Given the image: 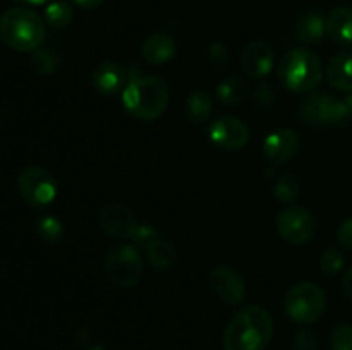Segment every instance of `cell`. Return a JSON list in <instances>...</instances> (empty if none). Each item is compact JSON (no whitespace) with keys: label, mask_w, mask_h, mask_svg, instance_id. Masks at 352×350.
<instances>
[{"label":"cell","mask_w":352,"mask_h":350,"mask_svg":"<svg viewBox=\"0 0 352 350\" xmlns=\"http://www.w3.org/2000/svg\"><path fill=\"white\" fill-rule=\"evenodd\" d=\"M274 318L261 305L236 312L223 333V350H265L274 336Z\"/></svg>","instance_id":"1"},{"label":"cell","mask_w":352,"mask_h":350,"mask_svg":"<svg viewBox=\"0 0 352 350\" xmlns=\"http://www.w3.org/2000/svg\"><path fill=\"white\" fill-rule=\"evenodd\" d=\"M170 102L168 84L158 75L131 79L122 89V103L127 112L141 120H155L167 110Z\"/></svg>","instance_id":"2"},{"label":"cell","mask_w":352,"mask_h":350,"mask_svg":"<svg viewBox=\"0 0 352 350\" xmlns=\"http://www.w3.org/2000/svg\"><path fill=\"white\" fill-rule=\"evenodd\" d=\"M0 38L16 51H34L45 40V23L34 10L12 7L0 17Z\"/></svg>","instance_id":"3"},{"label":"cell","mask_w":352,"mask_h":350,"mask_svg":"<svg viewBox=\"0 0 352 350\" xmlns=\"http://www.w3.org/2000/svg\"><path fill=\"white\" fill-rule=\"evenodd\" d=\"M322 58L309 48L287 51L278 65L282 84L294 93H309L318 88L323 79Z\"/></svg>","instance_id":"4"},{"label":"cell","mask_w":352,"mask_h":350,"mask_svg":"<svg viewBox=\"0 0 352 350\" xmlns=\"http://www.w3.org/2000/svg\"><path fill=\"white\" fill-rule=\"evenodd\" d=\"M284 309L292 321L299 325H311L318 321L325 312V290L313 281H301L287 292Z\"/></svg>","instance_id":"5"},{"label":"cell","mask_w":352,"mask_h":350,"mask_svg":"<svg viewBox=\"0 0 352 350\" xmlns=\"http://www.w3.org/2000/svg\"><path fill=\"white\" fill-rule=\"evenodd\" d=\"M107 278L116 287L129 288L140 281L143 275V259L140 250L131 244H122L116 247L105 259Z\"/></svg>","instance_id":"6"},{"label":"cell","mask_w":352,"mask_h":350,"mask_svg":"<svg viewBox=\"0 0 352 350\" xmlns=\"http://www.w3.org/2000/svg\"><path fill=\"white\" fill-rule=\"evenodd\" d=\"M17 189L28 205L34 208L48 206L57 198V182L54 175L41 167H28L17 175Z\"/></svg>","instance_id":"7"},{"label":"cell","mask_w":352,"mask_h":350,"mask_svg":"<svg viewBox=\"0 0 352 350\" xmlns=\"http://www.w3.org/2000/svg\"><path fill=\"white\" fill-rule=\"evenodd\" d=\"M301 115L313 126H333L351 119V112L344 100H337L323 93L308 96L302 102Z\"/></svg>","instance_id":"8"},{"label":"cell","mask_w":352,"mask_h":350,"mask_svg":"<svg viewBox=\"0 0 352 350\" xmlns=\"http://www.w3.org/2000/svg\"><path fill=\"white\" fill-rule=\"evenodd\" d=\"M277 230L282 239L294 246L309 242L315 235L316 222L311 213L299 205L287 206L277 218Z\"/></svg>","instance_id":"9"},{"label":"cell","mask_w":352,"mask_h":350,"mask_svg":"<svg viewBox=\"0 0 352 350\" xmlns=\"http://www.w3.org/2000/svg\"><path fill=\"white\" fill-rule=\"evenodd\" d=\"M100 226L103 233L112 239H133L138 230V222L129 206L122 202H109L100 209Z\"/></svg>","instance_id":"10"},{"label":"cell","mask_w":352,"mask_h":350,"mask_svg":"<svg viewBox=\"0 0 352 350\" xmlns=\"http://www.w3.org/2000/svg\"><path fill=\"white\" fill-rule=\"evenodd\" d=\"M210 139L222 150L237 151L250 139V129L239 117L223 115L210 126Z\"/></svg>","instance_id":"11"},{"label":"cell","mask_w":352,"mask_h":350,"mask_svg":"<svg viewBox=\"0 0 352 350\" xmlns=\"http://www.w3.org/2000/svg\"><path fill=\"white\" fill-rule=\"evenodd\" d=\"M213 294L226 304L237 305L246 297V283L243 277L230 266H217L210 275Z\"/></svg>","instance_id":"12"},{"label":"cell","mask_w":352,"mask_h":350,"mask_svg":"<svg viewBox=\"0 0 352 350\" xmlns=\"http://www.w3.org/2000/svg\"><path fill=\"white\" fill-rule=\"evenodd\" d=\"M241 65L248 78H265L274 67V48L265 40L250 41L241 57Z\"/></svg>","instance_id":"13"},{"label":"cell","mask_w":352,"mask_h":350,"mask_svg":"<svg viewBox=\"0 0 352 350\" xmlns=\"http://www.w3.org/2000/svg\"><path fill=\"white\" fill-rule=\"evenodd\" d=\"M299 150V136L294 129L282 127L268 134L263 141L265 156L275 163H284L291 160Z\"/></svg>","instance_id":"14"},{"label":"cell","mask_w":352,"mask_h":350,"mask_svg":"<svg viewBox=\"0 0 352 350\" xmlns=\"http://www.w3.org/2000/svg\"><path fill=\"white\" fill-rule=\"evenodd\" d=\"M93 86L98 89L102 95H116L120 89L126 88V74H124L122 67L116 62H103V64L96 65L93 71Z\"/></svg>","instance_id":"15"},{"label":"cell","mask_w":352,"mask_h":350,"mask_svg":"<svg viewBox=\"0 0 352 350\" xmlns=\"http://www.w3.org/2000/svg\"><path fill=\"white\" fill-rule=\"evenodd\" d=\"M177 51V43L168 33H155L144 41L143 57L150 64L160 65L170 60Z\"/></svg>","instance_id":"16"},{"label":"cell","mask_w":352,"mask_h":350,"mask_svg":"<svg viewBox=\"0 0 352 350\" xmlns=\"http://www.w3.org/2000/svg\"><path fill=\"white\" fill-rule=\"evenodd\" d=\"M327 34L339 45L352 43V9L336 7L325 17Z\"/></svg>","instance_id":"17"},{"label":"cell","mask_w":352,"mask_h":350,"mask_svg":"<svg viewBox=\"0 0 352 350\" xmlns=\"http://www.w3.org/2000/svg\"><path fill=\"white\" fill-rule=\"evenodd\" d=\"M327 78L339 91L352 93V54L336 55L327 69Z\"/></svg>","instance_id":"18"},{"label":"cell","mask_w":352,"mask_h":350,"mask_svg":"<svg viewBox=\"0 0 352 350\" xmlns=\"http://www.w3.org/2000/svg\"><path fill=\"white\" fill-rule=\"evenodd\" d=\"M327 33L325 17L316 10H309V12L302 14L299 17L298 24H296V36L306 45L318 43Z\"/></svg>","instance_id":"19"},{"label":"cell","mask_w":352,"mask_h":350,"mask_svg":"<svg viewBox=\"0 0 352 350\" xmlns=\"http://www.w3.org/2000/svg\"><path fill=\"white\" fill-rule=\"evenodd\" d=\"M144 247H146L148 261H150L155 268H158V270H168V268H172L177 263V249H175L168 240L157 237V239L148 242Z\"/></svg>","instance_id":"20"},{"label":"cell","mask_w":352,"mask_h":350,"mask_svg":"<svg viewBox=\"0 0 352 350\" xmlns=\"http://www.w3.org/2000/svg\"><path fill=\"white\" fill-rule=\"evenodd\" d=\"M213 112V98L210 93L203 91V89H196L191 95L186 98V115L192 120V122L199 124L208 120V117Z\"/></svg>","instance_id":"21"},{"label":"cell","mask_w":352,"mask_h":350,"mask_svg":"<svg viewBox=\"0 0 352 350\" xmlns=\"http://www.w3.org/2000/svg\"><path fill=\"white\" fill-rule=\"evenodd\" d=\"M248 82L243 78H227L217 86V96L226 105H239L248 96Z\"/></svg>","instance_id":"22"},{"label":"cell","mask_w":352,"mask_h":350,"mask_svg":"<svg viewBox=\"0 0 352 350\" xmlns=\"http://www.w3.org/2000/svg\"><path fill=\"white\" fill-rule=\"evenodd\" d=\"M72 17H74V10H72L71 3L64 2V0H54L45 7V21L48 26L55 27V30L67 27Z\"/></svg>","instance_id":"23"},{"label":"cell","mask_w":352,"mask_h":350,"mask_svg":"<svg viewBox=\"0 0 352 350\" xmlns=\"http://www.w3.org/2000/svg\"><path fill=\"white\" fill-rule=\"evenodd\" d=\"M274 194L278 201L282 202H292L301 196V182L294 177L292 174H282L280 177L275 180Z\"/></svg>","instance_id":"24"},{"label":"cell","mask_w":352,"mask_h":350,"mask_svg":"<svg viewBox=\"0 0 352 350\" xmlns=\"http://www.w3.org/2000/svg\"><path fill=\"white\" fill-rule=\"evenodd\" d=\"M36 230L41 240H45L47 244H58L64 237V225L60 220L52 215L41 216L36 222Z\"/></svg>","instance_id":"25"},{"label":"cell","mask_w":352,"mask_h":350,"mask_svg":"<svg viewBox=\"0 0 352 350\" xmlns=\"http://www.w3.org/2000/svg\"><path fill=\"white\" fill-rule=\"evenodd\" d=\"M60 60L57 55L47 48H38L31 54V65L38 74H52L58 67Z\"/></svg>","instance_id":"26"},{"label":"cell","mask_w":352,"mask_h":350,"mask_svg":"<svg viewBox=\"0 0 352 350\" xmlns=\"http://www.w3.org/2000/svg\"><path fill=\"white\" fill-rule=\"evenodd\" d=\"M332 350H352V325H339L330 336Z\"/></svg>","instance_id":"27"},{"label":"cell","mask_w":352,"mask_h":350,"mask_svg":"<svg viewBox=\"0 0 352 350\" xmlns=\"http://www.w3.org/2000/svg\"><path fill=\"white\" fill-rule=\"evenodd\" d=\"M323 273L337 275L344 268V256L337 249H327L320 259Z\"/></svg>","instance_id":"28"},{"label":"cell","mask_w":352,"mask_h":350,"mask_svg":"<svg viewBox=\"0 0 352 350\" xmlns=\"http://www.w3.org/2000/svg\"><path fill=\"white\" fill-rule=\"evenodd\" d=\"M318 349V338L309 329H301L294 338V350H316Z\"/></svg>","instance_id":"29"},{"label":"cell","mask_w":352,"mask_h":350,"mask_svg":"<svg viewBox=\"0 0 352 350\" xmlns=\"http://www.w3.org/2000/svg\"><path fill=\"white\" fill-rule=\"evenodd\" d=\"M208 60L215 69L226 67L227 60H229V55H227L226 47H223L222 43H213L212 47L208 48Z\"/></svg>","instance_id":"30"},{"label":"cell","mask_w":352,"mask_h":350,"mask_svg":"<svg viewBox=\"0 0 352 350\" xmlns=\"http://www.w3.org/2000/svg\"><path fill=\"white\" fill-rule=\"evenodd\" d=\"M157 237H158L157 230H153L151 226H148V225H140L138 226V230H136V233H134L133 239L136 240V242L146 246L148 242H151V240L157 239Z\"/></svg>","instance_id":"31"},{"label":"cell","mask_w":352,"mask_h":350,"mask_svg":"<svg viewBox=\"0 0 352 350\" xmlns=\"http://www.w3.org/2000/svg\"><path fill=\"white\" fill-rule=\"evenodd\" d=\"M337 237H339V242L342 244L344 247L352 250V218H347L346 222L339 226Z\"/></svg>","instance_id":"32"},{"label":"cell","mask_w":352,"mask_h":350,"mask_svg":"<svg viewBox=\"0 0 352 350\" xmlns=\"http://www.w3.org/2000/svg\"><path fill=\"white\" fill-rule=\"evenodd\" d=\"M342 288H344V292H346L347 297L352 299V266L346 271V273H344Z\"/></svg>","instance_id":"33"},{"label":"cell","mask_w":352,"mask_h":350,"mask_svg":"<svg viewBox=\"0 0 352 350\" xmlns=\"http://www.w3.org/2000/svg\"><path fill=\"white\" fill-rule=\"evenodd\" d=\"M72 2L81 7V9H95V7L102 5L105 0H72Z\"/></svg>","instance_id":"34"},{"label":"cell","mask_w":352,"mask_h":350,"mask_svg":"<svg viewBox=\"0 0 352 350\" xmlns=\"http://www.w3.org/2000/svg\"><path fill=\"white\" fill-rule=\"evenodd\" d=\"M17 3H26V5H43V3H50L54 0H14Z\"/></svg>","instance_id":"35"},{"label":"cell","mask_w":352,"mask_h":350,"mask_svg":"<svg viewBox=\"0 0 352 350\" xmlns=\"http://www.w3.org/2000/svg\"><path fill=\"white\" fill-rule=\"evenodd\" d=\"M344 103H346V105H347V108H349L351 117H352V93H349V95H347L346 98H344Z\"/></svg>","instance_id":"36"},{"label":"cell","mask_w":352,"mask_h":350,"mask_svg":"<svg viewBox=\"0 0 352 350\" xmlns=\"http://www.w3.org/2000/svg\"><path fill=\"white\" fill-rule=\"evenodd\" d=\"M88 350H105V349H103L102 345H93L91 349H88Z\"/></svg>","instance_id":"37"}]
</instances>
